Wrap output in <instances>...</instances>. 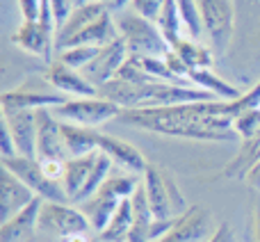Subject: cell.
Listing matches in <instances>:
<instances>
[{"label": "cell", "instance_id": "33", "mask_svg": "<svg viewBox=\"0 0 260 242\" xmlns=\"http://www.w3.org/2000/svg\"><path fill=\"white\" fill-rule=\"evenodd\" d=\"M62 242H94V235L91 233H78V235H71V238H67Z\"/></svg>", "mask_w": 260, "mask_h": 242}, {"label": "cell", "instance_id": "11", "mask_svg": "<svg viewBox=\"0 0 260 242\" xmlns=\"http://www.w3.org/2000/svg\"><path fill=\"white\" fill-rule=\"evenodd\" d=\"M3 121L7 124L18 156L37 158V112L32 110H3Z\"/></svg>", "mask_w": 260, "mask_h": 242}, {"label": "cell", "instance_id": "30", "mask_svg": "<svg viewBox=\"0 0 260 242\" xmlns=\"http://www.w3.org/2000/svg\"><path fill=\"white\" fill-rule=\"evenodd\" d=\"M244 180H247V185L251 190H256V192H260V160L256 162V165L251 167V169L247 171V176H244Z\"/></svg>", "mask_w": 260, "mask_h": 242}, {"label": "cell", "instance_id": "18", "mask_svg": "<svg viewBox=\"0 0 260 242\" xmlns=\"http://www.w3.org/2000/svg\"><path fill=\"white\" fill-rule=\"evenodd\" d=\"M108 14H112L105 5L96 3V0H89V3L80 5V7L73 9V14L69 16V21L64 23L62 27H59L57 37H55V48H57L62 41L71 39V37L80 35V32H85L87 27H91L94 23H99L103 16H108Z\"/></svg>", "mask_w": 260, "mask_h": 242}, {"label": "cell", "instance_id": "25", "mask_svg": "<svg viewBox=\"0 0 260 242\" xmlns=\"http://www.w3.org/2000/svg\"><path fill=\"white\" fill-rule=\"evenodd\" d=\"M99 53H101V48H94V46H76V48L57 50V59L64 62L67 67L76 69V71H85L99 57Z\"/></svg>", "mask_w": 260, "mask_h": 242}, {"label": "cell", "instance_id": "7", "mask_svg": "<svg viewBox=\"0 0 260 242\" xmlns=\"http://www.w3.org/2000/svg\"><path fill=\"white\" fill-rule=\"evenodd\" d=\"M37 160H69L62 139V121L50 108L37 110Z\"/></svg>", "mask_w": 260, "mask_h": 242}, {"label": "cell", "instance_id": "23", "mask_svg": "<svg viewBox=\"0 0 260 242\" xmlns=\"http://www.w3.org/2000/svg\"><path fill=\"white\" fill-rule=\"evenodd\" d=\"M174 50L180 55V59L187 64L189 71H192V69H210L212 64H215V53H210L208 48L199 46L197 41H192V39H180L178 44L174 46Z\"/></svg>", "mask_w": 260, "mask_h": 242}, {"label": "cell", "instance_id": "3", "mask_svg": "<svg viewBox=\"0 0 260 242\" xmlns=\"http://www.w3.org/2000/svg\"><path fill=\"white\" fill-rule=\"evenodd\" d=\"M39 231L59 238V242L78 233H91V224L87 215L73 203L44 201L39 213Z\"/></svg>", "mask_w": 260, "mask_h": 242}, {"label": "cell", "instance_id": "2", "mask_svg": "<svg viewBox=\"0 0 260 242\" xmlns=\"http://www.w3.org/2000/svg\"><path fill=\"white\" fill-rule=\"evenodd\" d=\"M142 185L155 220H174V217H183L189 210L183 192L178 190V185L171 178L169 171L148 165L146 174L142 178Z\"/></svg>", "mask_w": 260, "mask_h": 242}, {"label": "cell", "instance_id": "26", "mask_svg": "<svg viewBox=\"0 0 260 242\" xmlns=\"http://www.w3.org/2000/svg\"><path fill=\"white\" fill-rule=\"evenodd\" d=\"M162 7H165V0H130V9L151 23L160 21Z\"/></svg>", "mask_w": 260, "mask_h": 242}, {"label": "cell", "instance_id": "14", "mask_svg": "<svg viewBox=\"0 0 260 242\" xmlns=\"http://www.w3.org/2000/svg\"><path fill=\"white\" fill-rule=\"evenodd\" d=\"M210 215L199 206H192L183 217H178L176 226L157 242H208L210 240Z\"/></svg>", "mask_w": 260, "mask_h": 242}, {"label": "cell", "instance_id": "32", "mask_svg": "<svg viewBox=\"0 0 260 242\" xmlns=\"http://www.w3.org/2000/svg\"><path fill=\"white\" fill-rule=\"evenodd\" d=\"M253 235H256V242H260V192L256 197V206H253Z\"/></svg>", "mask_w": 260, "mask_h": 242}, {"label": "cell", "instance_id": "17", "mask_svg": "<svg viewBox=\"0 0 260 242\" xmlns=\"http://www.w3.org/2000/svg\"><path fill=\"white\" fill-rule=\"evenodd\" d=\"M44 206V199L37 197L27 208H23L18 215L0 224V242H30L35 231H39V213Z\"/></svg>", "mask_w": 260, "mask_h": 242}, {"label": "cell", "instance_id": "20", "mask_svg": "<svg viewBox=\"0 0 260 242\" xmlns=\"http://www.w3.org/2000/svg\"><path fill=\"white\" fill-rule=\"evenodd\" d=\"M62 139H64V148H67L69 158H82L99 151L101 133L96 128H85V126L62 121Z\"/></svg>", "mask_w": 260, "mask_h": 242}, {"label": "cell", "instance_id": "19", "mask_svg": "<svg viewBox=\"0 0 260 242\" xmlns=\"http://www.w3.org/2000/svg\"><path fill=\"white\" fill-rule=\"evenodd\" d=\"M119 37L121 35H119L117 23H114V14H108V16H103L99 23H94L91 27H87L85 32H80V35L62 41V44L55 48V53H57V50H64V48H76V46H94V48H103V46L117 41Z\"/></svg>", "mask_w": 260, "mask_h": 242}, {"label": "cell", "instance_id": "4", "mask_svg": "<svg viewBox=\"0 0 260 242\" xmlns=\"http://www.w3.org/2000/svg\"><path fill=\"white\" fill-rule=\"evenodd\" d=\"M53 112L59 121H69V124L85 126V128H99L105 121L121 117L123 110L103 96H94V99H69Z\"/></svg>", "mask_w": 260, "mask_h": 242}, {"label": "cell", "instance_id": "10", "mask_svg": "<svg viewBox=\"0 0 260 242\" xmlns=\"http://www.w3.org/2000/svg\"><path fill=\"white\" fill-rule=\"evenodd\" d=\"M46 80L59 92V94L69 96V99H94L99 96V87L91 85L82 71L67 67L64 62L55 59L53 64H48V71H46Z\"/></svg>", "mask_w": 260, "mask_h": 242}, {"label": "cell", "instance_id": "16", "mask_svg": "<svg viewBox=\"0 0 260 242\" xmlns=\"http://www.w3.org/2000/svg\"><path fill=\"white\" fill-rule=\"evenodd\" d=\"M12 44L23 48L30 55H39L41 59H46L48 64H53V48H55V35L48 32L39 21L35 23H23L12 37Z\"/></svg>", "mask_w": 260, "mask_h": 242}, {"label": "cell", "instance_id": "31", "mask_svg": "<svg viewBox=\"0 0 260 242\" xmlns=\"http://www.w3.org/2000/svg\"><path fill=\"white\" fill-rule=\"evenodd\" d=\"M208 242H233V231H231V226L229 224H221L219 229L210 235V240H208Z\"/></svg>", "mask_w": 260, "mask_h": 242}, {"label": "cell", "instance_id": "6", "mask_svg": "<svg viewBox=\"0 0 260 242\" xmlns=\"http://www.w3.org/2000/svg\"><path fill=\"white\" fill-rule=\"evenodd\" d=\"M0 165L3 169H9L14 176L23 180L37 197H41L44 201H57V203H69V197L64 192L62 183H55V180L46 178V174L41 171V165L37 158H0Z\"/></svg>", "mask_w": 260, "mask_h": 242}, {"label": "cell", "instance_id": "27", "mask_svg": "<svg viewBox=\"0 0 260 242\" xmlns=\"http://www.w3.org/2000/svg\"><path fill=\"white\" fill-rule=\"evenodd\" d=\"M50 3V9H53V16H55V23H57V32H59V27L64 25V23L69 21V16L73 14V0H48Z\"/></svg>", "mask_w": 260, "mask_h": 242}, {"label": "cell", "instance_id": "24", "mask_svg": "<svg viewBox=\"0 0 260 242\" xmlns=\"http://www.w3.org/2000/svg\"><path fill=\"white\" fill-rule=\"evenodd\" d=\"M176 5H178L180 21H183V32L192 41H197L203 32V21H201V12H199V3L197 0H176Z\"/></svg>", "mask_w": 260, "mask_h": 242}, {"label": "cell", "instance_id": "1", "mask_svg": "<svg viewBox=\"0 0 260 242\" xmlns=\"http://www.w3.org/2000/svg\"><path fill=\"white\" fill-rule=\"evenodd\" d=\"M114 23L119 27V35L126 41L128 53L137 57H165L171 50L169 41L165 39L157 23H151L135 14L133 9H121L114 14Z\"/></svg>", "mask_w": 260, "mask_h": 242}, {"label": "cell", "instance_id": "21", "mask_svg": "<svg viewBox=\"0 0 260 242\" xmlns=\"http://www.w3.org/2000/svg\"><path fill=\"white\" fill-rule=\"evenodd\" d=\"M187 78L192 80V85H197L199 89L210 92L215 94L219 101H238L244 96V92H240L238 87L229 85L226 80H221L217 73H212L210 69H192L187 73Z\"/></svg>", "mask_w": 260, "mask_h": 242}, {"label": "cell", "instance_id": "34", "mask_svg": "<svg viewBox=\"0 0 260 242\" xmlns=\"http://www.w3.org/2000/svg\"><path fill=\"white\" fill-rule=\"evenodd\" d=\"M76 3V7H80V5H85V3H89V0H73Z\"/></svg>", "mask_w": 260, "mask_h": 242}, {"label": "cell", "instance_id": "15", "mask_svg": "<svg viewBox=\"0 0 260 242\" xmlns=\"http://www.w3.org/2000/svg\"><path fill=\"white\" fill-rule=\"evenodd\" d=\"M69 101V96L59 92H39V89H12L0 96L3 110H44V108H59Z\"/></svg>", "mask_w": 260, "mask_h": 242}, {"label": "cell", "instance_id": "5", "mask_svg": "<svg viewBox=\"0 0 260 242\" xmlns=\"http://www.w3.org/2000/svg\"><path fill=\"white\" fill-rule=\"evenodd\" d=\"M197 3L203 30L210 37L212 53L224 55L235 30V3L233 0H197Z\"/></svg>", "mask_w": 260, "mask_h": 242}, {"label": "cell", "instance_id": "22", "mask_svg": "<svg viewBox=\"0 0 260 242\" xmlns=\"http://www.w3.org/2000/svg\"><path fill=\"white\" fill-rule=\"evenodd\" d=\"M133 197L123 199L119 210L105 226L103 233H99V242H128L130 229H133Z\"/></svg>", "mask_w": 260, "mask_h": 242}, {"label": "cell", "instance_id": "12", "mask_svg": "<svg viewBox=\"0 0 260 242\" xmlns=\"http://www.w3.org/2000/svg\"><path fill=\"white\" fill-rule=\"evenodd\" d=\"M35 199H37V194L18 176H14L9 169L0 171V217H3V222L18 215Z\"/></svg>", "mask_w": 260, "mask_h": 242}, {"label": "cell", "instance_id": "29", "mask_svg": "<svg viewBox=\"0 0 260 242\" xmlns=\"http://www.w3.org/2000/svg\"><path fill=\"white\" fill-rule=\"evenodd\" d=\"M41 3H44V0H18V7H21V14H23V18H25L27 23L39 21Z\"/></svg>", "mask_w": 260, "mask_h": 242}, {"label": "cell", "instance_id": "8", "mask_svg": "<svg viewBox=\"0 0 260 242\" xmlns=\"http://www.w3.org/2000/svg\"><path fill=\"white\" fill-rule=\"evenodd\" d=\"M128 57H130L128 46H126V41L119 37L117 41H112V44H108V46H103V48H101L99 57H96L94 62H91L89 67L82 71V76H85L91 85L103 87L105 82H110V80H114V78H117L119 69L126 64Z\"/></svg>", "mask_w": 260, "mask_h": 242}, {"label": "cell", "instance_id": "28", "mask_svg": "<svg viewBox=\"0 0 260 242\" xmlns=\"http://www.w3.org/2000/svg\"><path fill=\"white\" fill-rule=\"evenodd\" d=\"M16 156H18L16 142H14L7 124L3 121V126H0V158H16Z\"/></svg>", "mask_w": 260, "mask_h": 242}, {"label": "cell", "instance_id": "13", "mask_svg": "<svg viewBox=\"0 0 260 242\" xmlns=\"http://www.w3.org/2000/svg\"><path fill=\"white\" fill-rule=\"evenodd\" d=\"M99 148L114 162V167L123 171H130V174H146L148 169V162L146 158L139 153L137 146H133L126 139H119L114 135H105L101 133V139H99Z\"/></svg>", "mask_w": 260, "mask_h": 242}, {"label": "cell", "instance_id": "9", "mask_svg": "<svg viewBox=\"0 0 260 242\" xmlns=\"http://www.w3.org/2000/svg\"><path fill=\"white\" fill-rule=\"evenodd\" d=\"M99 153L101 151H94V153H89V156L69 158L67 160V171H64V178H62V188L73 206H82V203L87 201V188H89V180H91V174H94Z\"/></svg>", "mask_w": 260, "mask_h": 242}]
</instances>
